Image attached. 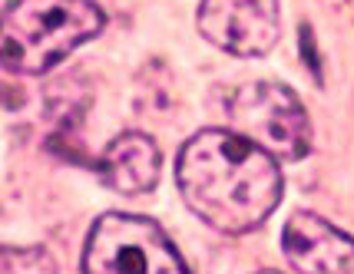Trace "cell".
<instances>
[{"label": "cell", "instance_id": "obj_1", "mask_svg": "<svg viewBox=\"0 0 354 274\" xmlns=\"http://www.w3.org/2000/svg\"><path fill=\"white\" fill-rule=\"evenodd\" d=\"M176 182L189 212L222 235H248L281 202L278 159L232 129H202L176 162Z\"/></svg>", "mask_w": 354, "mask_h": 274}, {"label": "cell", "instance_id": "obj_2", "mask_svg": "<svg viewBox=\"0 0 354 274\" xmlns=\"http://www.w3.org/2000/svg\"><path fill=\"white\" fill-rule=\"evenodd\" d=\"M106 27L96 0H10L0 10V66L40 77Z\"/></svg>", "mask_w": 354, "mask_h": 274}, {"label": "cell", "instance_id": "obj_3", "mask_svg": "<svg viewBox=\"0 0 354 274\" xmlns=\"http://www.w3.org/2000/svg\"><path fill=\"white\" fill-rule=\"evenodd\" d=\"M83 274H189V268L153 218L106 212L90 228Z\"/></svg>", "mask_w": 354, "mask_h": 274}, {"label": "cell", "instance_id": "obj_4", "mask_svg": "<svg viewBox=\"0 0 354 274\" xmlns=\"http://www.w3.org/2000/svg\"><path fill=\"white\" fill-rule=\"evenodd\" d=\"M232 133L272 159L298 162L311 153V119L301 99L281 83H245L229 96Z\"/></svg>", "mask_w": 354, "mask_h": 274}, {"label": "cell", "instance_id": "obj_5", "mask_svg": "<svg viewBox=\"0 0 354 274\" xmlns=\"http://www.w3.org/2000/svg\"><path fill=\"white\" fill-rule=\"evenodd\" d=\"M199 33L232 57H265L278 43V0H202Z\"/></svg>", "mask_w": 354, "mask_h": 274}, {"label": "cell", "instance_id": "obj_6", "mask_svg": "<svg viewBox=\"0 0 354 274\" xmlns=\"http://www.w3.org/2000/svg\"><path fill=\"white\" fill-rule=\"evenodd\" d=\"M281 248L295 274H354V238L315 212L285 222Z\"/></svg>", "mask_w": 354, "mask_h": 274}, {"label": "cell", "instance_id": "obj_7", "mask_svg": "<svg viewBox=\"0 0 354 274\" xmlns=\"http://www.w3.org/2000/svg\"><path fill=\"white\" fill-rule=\"evenodd\" d=\"M162 153L146 133H123L96 159L100 179L120 195H146L159 182Z\"/></svg>", "mask_w": 354, "mask_h": 274}, {"label": "cell", "instance_id": "obj_8", "mask_svg": "<svg viewBox=\"0 0 354 274\" xmlns=\"http://www.w3.org/2000/svg\"><path fill=\"white\" fill-rule=\"evenodd\" d=\"M0 274H57V261L37 244L0 242Z\"/></svg>", "mask_w": 354, "mask_h": 274}, {"label": "cell", "instance_id": "obj_9", "mask_svg": "<svg viewBox=\"0 0 354 274\" xmlns=\"http://www.w3.org/2000/svg\"><path fill=\"white\" fill-rule=\"evenodd\" d=\"M259 274H278V271H259Z\"/></svg>", "mask_w": 354, "mask_h": 274}, {"label": "cell", "instance_id": "obj_10", "mask_svg": "<svg viewBox=\"0 0 354 274\" xmlns=\"http://www.w3.org/2000/svg\"><path fill=\"white\" fill-rule=\"evenodd\" d=\"M351 3H354V0H351Z\"/></svg>", "mask_w": 354, "mask_h": 274}]
</instances>
